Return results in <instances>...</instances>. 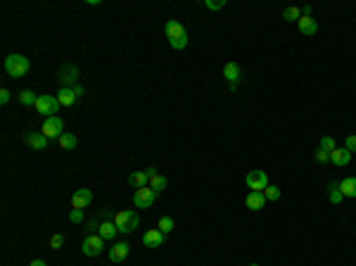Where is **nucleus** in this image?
<instances>
[{
    "instance_id": "nucleus-1",
    "label": "nucleus",
    "mask_w": 356,
    "mask_h": 266,
    "mask_svg": "<svg viewBox=\"0 0 356 266\" xmlns=\"http://www.w3.org/2000/svg\"><path fill=\"white\" fill-rule=\"evenodd\" d=\"M164 33H166V38H169L173 50H183L188 46V31L178 19H169L166 26H164Z\"/></svg>"
},
{
    "instance_id": "nucleus-2",
    "label": "nucleus",
    "mask_w": 356,
    "mask_h": 266,
    "mask_svg": "<svg viewBox=\"0 0 356 266\" xmlns=\"http://www.w3.org/2000/svg\"><path fill=\"white\" fill-rule=\"evenodd\" d=\"M29 69H31V62H29V57L19 55V53H12L10 57H5V71H8V76L22 78Z\"/></svg>"
},
{
    "instance_id": "nucleus-3",
    "label": "nucleus",
    "mask_w": 356,
    "mask_h": 266,
    "mask_svg": "<svg viewBox=\"0 0 356 266\" xmlns=\"http://www.w3.org/2000/svg\"><path fill=\"white\" fill-rule=\"evenodd\" d=\"M114 224H116V228H119V233L128 235V233H133V231L138 228L140 219H138V214H136V211H131V209H121V211H116Z\"/></svg>"
},
{
    "instance_id": "nucleus-4",
    "label": "nucleus",
    "mask_w": 356,
    "mask_h": 266,
    "mask_svg": "<svg viewBox=\"0 0 356 266\" xmlns=\"http://www.w3.org/2000/svg\"><path fill=\"white\" fill-rule=\"evenodd\" d=\"M60 107H62V105L57 100V95H38V100H36V112H38V114H46V119L55 117Z\"/></svg>"
},
{
    "instance_id": "nucleus-5",
    "label": "nucleus",
    "mask_w": 356,
    "mask_h": 266,
    "mask_svg": "<svg viewBox=\"0 0 356 266\" xmlns=\"http://www.w3.org/2000/svg\"><path fill=\"white\" fill-rule=\"evenodd\" d=\"M157 200V190H152L150 186H143V188H136L133 193V204L138 207V209H150Z\"/></svg>"
},
{
    "instance_id": "nucleus-6",
    "label": "nucleus",
    "mask_w": 356,
    "mask_h": 266,
    "mask_svg": "<svg viewBox=\"0 0 356 266\" xmlns=\"http://www.w3.org/2000/svg\"><path fill=\"white\" fill-rule=\"evenodd\" d=\"M40 133L46 136V138H62L64 133V121L60 117H48L46 121H43V128H40Z\"/></svg>"
},
{
    "instance_id": "nucleus-7",
    "label": "nucleus",
    "mask_w": 356,
    "mask_h": 266,
    "mask_svg": "<svg viewBox=\"0 0 356 266\" xmlns=\"http://www.w3.org/2000/svg\"><path fill=\"white\" fill-rule=\"evenodd\" d=\"M81 250H83L85 257H98L102 250H105V240H102L100 235H85L83 238V245H81Z\"/></svg>"
},
{
    "instance_id": "nucleus-8",
    "label": "nucleus",
    "mask_w": 356,
    "mask_h": 266,
    "mask_svg": "<svg viewBox=\"0 0 356 266\" xmlns=\"http://www.w3.org/2000/svg\"><path fill=\"white\" fill-rule=\"evenodd\" d=\"M249 190H256V193H263V190L269 188L271 183H269V173L266 171H249L247 179H245Z\"/></svg>"
},
{
    "instance_id": "nucleus-9",
    "label": "nucleus",
    "mask_w": 356,
    "mask_h": 266,
    "mask_svg": "<svg viewBox=\"0 0 356 266\" xmlns=\"http://www.w3.org/2000/svg\"><path fill=\"white\" fill-rule=\"evenodd\" d=\"M91 202H93V190L88 188H78L71 195V207L74 209H85V207H91Z\"/></svg>"
},
{
    "instance_id": "nucleus-10",
    "label": "nucleus",
    "mask_w": 356,
    "mask_h": 266,
    "mask_svg": "<svg viewBox=\"0 0 356 266\" xmlns=\"http://www.w3.org/2000/svg\"><path fill=\"white\" fill-rule=\"evenodd\" d=\"M224 78L231 83V91H235L238 88V81L242 78V69H240V64L238 62H226L224 67Z\"/></svg>"
},
{
    "instance_id": "nucleus-11",
    "label": "nucleus",
    "mask_w": 356,
    "mask_h": 266,
    "mask_svg": "<svg viewBox=\"0 0 356 266\" xmlns=\"http://www.w3.org/2000/svg\"><path fill=\"white\" fill-rule=\"evenodd\" d=\"M128 243H114L112 247H109V261H114V264H119V261H124L126 257H128Z\"/></svg>"
},
{
    "instance_id": "nucleus-12",
    "label": "nucleus",
    "mask_w": 356,
    "mask_h": 266,
    "mask_svg": "<svg viewBox=\"0 0 356 266\" xmlns=\"http://www.w3.org/2000/svg\"><path fill=\"white\" fill-rule=\"evenodd\" d=\"M164 235H166V233H162L159 228H150V231L143 235V243H145L147 247H162V245H164Z\"/></svg>"
},
{
    "instance_id": "nucleus-13",
    "label": "nucleus",
    "mask_w": 356,
    "mask_h": 266,
    "mask_svg": "<svg viewBox=\"0 0 356 266\" xmlns=\"http://www.w3.org/2000/svg\"><path fill=\"white\" fill-rule=\"evenodd\" d=\"M330 162L337 166H347L349 162H351V152H349L347 148H335L333 152H330Z\"/></svg>"
},
{
    "instance_id": "nucleus-14",
    "label": "nucleus",
    "mask_w": 356,
    "mask_h": 266,
    "mask_svg": "<svg viewBox=\"0 0 356 266\" xmlns=\"http://www.w3.org/2000/svg\"><path fill=\"white\" fill-rule=\"evenodd\" d=\"M57 100H60V105H62V107H71V105L78 100V95H76V91H74V88L64 86V88H60V93H57Z\"/></svg>"
},
{
    "instance_id": "nucleus-15",
    "label": "nucleus",
    "mask_w": 356,
    "mask_h": 266,
    "mask_svg": "<svg viewBox=\"0 0 356 266\" xmlns=\"http://www.w3.org/2000/svg\"><path fill=\"white\" fill-rule=\"evenodd\" d=\"M245 204H247V209L259 211V209H263V204H266V197H263V193H256V190H252V193L245 197Z\"/></svg>"
},
{
    "instance_id": "nucleus-16",
    "label": "nucleus",
    "mask_w": 356,
    "mask_h": 266,
    "mask_svg": "<svg viewBox=\"0 0 356 266\" xmlns=\"http://www.w3.org/2000/svg\"><path fill=\"white\" fill-rule=\"evenodd\" d=\"M297 24H299V31H302L304 36H316L318 33V22L314 17H302Z\"/></svg>"
},
{
    "instance_id": "nucleus-17",
    "label": "nucleus",
    "mask_w": 356,
    "mask_h": 266,
    "mask_svg": "<svg viewBox=\"0 0 356 266\" xmlns=\"http://www.w3.org/2000/svg\"><path fill=\"white\" fill-rule=\"evenodd\" d=\"M98 231H100L98 235H100L102 240H112V238H116V233H119V228H116L114 221H102Z\"/></svg>"
},
{
    "instance_id": "nucleus-18",
    "label": "nucleus",
    "mask_w": 356,
    "mask_h": 266,
    "mask_svg": "<svg viewBox=\"0 0 356 266\" xmlns=\"http://www.w3.org/2000/svg\"><path fill=\"white\" fill-rule=\"evenodd\" d=\"M48 141H50V138H46L43 133H26V143H29L33 150H46Z\"/></svg>"
},
{
    "instance_id": "nucleus-19",
    "label": "nucleus",
    "mask_w": 356,
    "mask_h": 266,
    "mask_svg": "<svg viewBox=\"0 0 356 266\" xmlns=\"http://www.w3.org/2000/svg\"><path fill=\"white\" fill-rule=\"evenodd\" d=\"M340 190L344 197H356V176H347L340 183Z\"/></svg>"
},
{
    "instance_id": "nucleus-20",
    "label": "nucleus",
    "mask_w": 356,
    "mask_h": 266,
    "mask_svg": "<svg viewBox=\"0 0 356 266\" xmlns=\"http://www.w3.org/2000/svg\"><path fill=\"white\" fill-rule=\"evenodd\" d=\"M60 78H62V81H64V83H67L69 88H74V83H76V78H78L76 67H74V64H67V67L62 69V76H60Z\"/></svg>"
},
{
    "instance_id": "nucleus-21",
    "label": "nucleus",
    "mask_w": 356,
    "mask_h": 266,
    "mask_svg": "<svg viewBox=\"0 0 356 266\" xmlns=\"http://www.w3.org/2000/svg\"><path fill=\"white\" fill-rule=\"evenodd\" d=\"M147 181H150V176L145 171H133L128 176V183H131L133 188H143V186H147Z\"/></svg>"
},
{
    "instance_id": "nucleus-22",
    "label": "nucleus",
    "mask_w": 356,
    "mask_h": 266,
    "mask_svg": "<svg viewBox=\"0 0 356 266\" xmlns=\"http://www.w3.org/2000/svg\"><path fill=\"white\" fill-rule=\"evenodd\" d=\"M60 148L62 150H74L78 145V141H76V136L74 133H62V138H60Z\"/></svg>"
},
{
    "instance_id": "nucleus-23",
    "label": "nucleus",
    "mask_w": 356,
    "mask_h": 266,
    "mask_svg": "<svg viewBox=\"0 0 356 266\" xmlns=\"http://www.w3.org/2000/svg\"><path fill=\"white\" fill-rule=\"evenodd\" d=\"M17 98H19V102H22V105H26V107H31V105L36 107V100H38V95L33 93V91H22Z\"/></svg>"
},
{
    "instance_id": "nucleus-24",
    "label": "nucleus",
    "mask_w": 356,
    "mask_h": 266,
    "mask_svg": "<svg viewBox=\"0 0 356 266\" xmlns=\"http://www.w3.org/2000/svg\"><path fill=\"white\" fill-rule=\"evenodd\" d=\"M150 188L157 190V193H162V190L166 188V176H159V173L152 176V179H150Z\"/></svg>"
},
{
    "instance_id": "nucleus-25",
    "label": "nucleus",
    "mask_w": 356,
    "mask_h": 266,
    "mask_svg": "<svg viewBox=\"0 0 356 266\" xmlns=\"http://www.w3.org/2000/svg\"><path fill=\"white\" fill-rule=\"evenodd\" d=\"M283 19H287V22H299V19H302V10L299 8H287L285 12H283Z\"/></svg>"
},
{
    "instance_id": "nucleus-26",
    "label": "nucleus",
    "mask_w": 356,
    "mask_h": 266,
    "mask_svg": "<svg viewBox=\"0 0 356 266\" xmlns=\"http://www.w3.org/2000/svg\"><path fill=\"white\" fill-rule=\"evenodd\" d=\"M263 197H266V202H276V200H280V188L278 186H269L263 190Z\"/></svg>"
},
{
    "instance_id": "nucleus-27",
    "label": "nucleus",
    "mask_w": 356,
    "mask_h": 266,
    "mask_svg": "<svg viewBox=\"0 0 356 266\" xmlns=\"http://www.w3.org/2000/svg\"><path fill=\"white\" fill-rule=\"evenodd\" d=\"M157 228H159L162 233L169 235L171 231H173V219H171V216H162V219H159V224H157Z\"/></svg>"
},
{
    "instance_id": "nucleus-28",
    "label": "nucleus",
    "mask_w": 356,
    "mask_h": 266,
    "mask_svg": "<svg viewBox=\"0 0 356 266\" xmlns=\"http://www.w3.org/2000/svg\"><path fill=\"white\" fill-rule=\"evenodd\" d=\"M318 148H323V150H328V152H333V150L337 148V143H335L333 136H323V138H321V145H318Z\"/></svg>"
},
{
    "instance_id": "nucleus-29",
    "label": "nucleus",
    "mask_w": 356,
    "mask_h": 266,
    "mask_svg": "<svg viewBox=\"0 0 356 266\" xmlns=\"http://www.w3.org/2000/svg\"><path fill=\"white\" fill-rule=\"evenodd\" d=\"M342 200H344V195H342L340 186H330V202H333V204H340Z\"/></svg>"
},
{
    "instance_id": "nucleus-30",
    "label": "nucleus",
    "mask_w": 356,
    "mask_h": 266,
    "mask_svg": "<svg viewBox=\"0 0 356 266\" xmlns=\"http://www.w3.org/2000/svg\"><path fill=\"white\" fill-rule=\"evenodd\" d=\"M314 159H316L318 164H325V162H330V152H328V150H323V148H318L316 155H314Z\"/></svg>"
},
{
    "instance_id": "nucleus-31",
    "label": "nucleus",
    "mask_w": 356,
    "mask_h": 266,
    "mask_svg": "<svg viewBox=\"0 0 356 266\" xmlns=\"http://www.w3.org/2000/svg\"><path fill=\"white\" fill-rule=\"evenodd\" d=\"M62 245H64V235L62 233H53V238H50V247H53V250H60Z\"/></svg>"
},
{
    "instance_id": "nucleus-32",
    "label": "nucleus",
    "mask_w": 356,
    "mask_h": 266,
    "mask_svg": "<svg viewBox=\"0 0 356 266\" xmlns=\"http://www.w3.org/2000/svg\"><path fill=\"white\" fill-rule=\"evenodd\" d=\"M204 8L207 10H221V8H226V0H204Z\"/></svg>"
},
{
    "instance_id": "nucleus-33",
    "label": "nucleus",
    "mask_w": 356,
    "mask_h": 266,
    "mask_svg": "<svg viewBox=\"0 0 356 266\" xmlns=\"http://www.w3.org/2000/svg\"><path fill=\"white\" fill-rule=\"evenodd\" d=\"M69 221H71V224H81V221H83V209H71L69 211Z\"/></svg>"
},
{
    "instance_id": "nucleus-34",
    "label": "nucleus",
    "mask_w": 356,
    "mask_h": 266,
    "mask_svg": "<svg viewBox=\"0 0 356 266\" xmlns=\"http://www.w3.org/2000/svg\"><path fill=\"white\" fill-rule=\"evenodd\" d=\"M344 148H347L349 152H356V136H347V138H344Z\"/></svg>"
},
{
    "instance_id": "nucleus-35",
    "label": "nucleus",
    "mask_w": 356,
    "mask_h": 266,
    "mask_svg": "<svg viewBox=\"0 0 356 266\" xmlns=\"http://www.w3.org/2000/svg\"><path fill=\"white\" fill-rule=\"evenodd\" d=\"M10 100H12V93H10L8 88H3V91H0V102H3V105H8Z\"/></svg>"
},
{
    "instance_id": "nucleus-36",
    "label": "nucleus",
    "mask_w": 356,
    "mask_h": 266,
    "mask_svg": "<svg viewBox=\"0 0 356 266\" xmlns=\"http://www.w3.org/2000/svg\"><path fill=\"white\" fill-rule=\"evenodd\" d=\"M311 12H314L311 5H304V8H302V17H311Z\"/></svg>"
},
{
    "instance_id": "nucleus-37",
    "label": "nucleus",
    "mask_w": 356,
    "mask_h": 266,
    "mask_svg": "<svg viewBox=\"0 0 356 266\" xmlns=\"http://www.w3.org/2000/svg\"><path fill=\"white\" fill-rule=\"evenodd\" d=\"M31 266H48V264H46V261H43V259H33V261H31Z\"/></svg>"
},
{
    "instance_id": "nucleus-38",
    "label": "nucleus",
    "mask_w": 356,
    "mask_h": 266,
    "mask_svg": "<svg viewBox=\"0 0 356 266\" xmlns=\"http://www.w3.org/2000/svg\"><path fill=\"white\" fill-rule=\"evenodd\" d=\"M74 91H76V95H78V98H81V95L85 93V91H83V86H74Z\"/></svg>"
},
{
    "instance_id": "nucleus-39",
    "label": "nucleus",
    "mask_w": 356,
    "mask_h": 266,
    "mask_svg": "<svg viewBox=\"0 0 356 266\" xmlns=\"http://www.w3.org/2000/svg\"><path fill=\"white\" fill-rule=\"evenodd\" d=\"M147 176H150V179H152V176H157V169H152V166H150V169H147Z\"/></svg>"
},
{
    "instance_id": "nucleus-40",
    "label": "nucleus",
    "mask_w": 356,
    "mask_h": 266,
    "mask_svg": "<svg viewBox=\"0 0 356 266\" xmlns=\"http://www.w3.org/2000/svg\"><path fill=\"white\" fill-rule=\"evenodd\" d=\"M249 266H259V264H249Z\"/></svg>"
}]
</instances>
